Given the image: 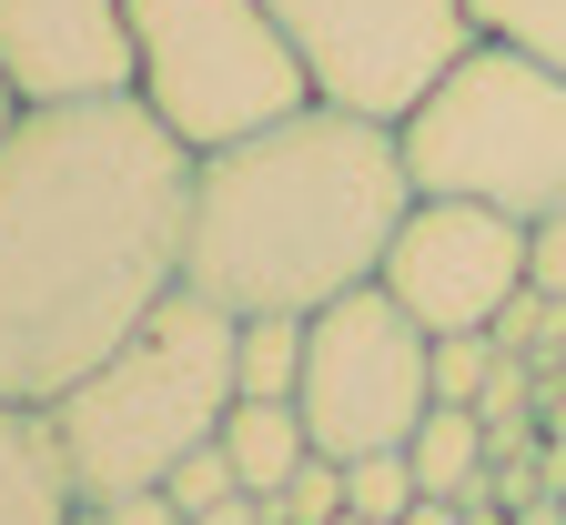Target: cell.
I'll list each match as a JSON object with an SVG mask.
<instances>
[{"label":"cell","mask_w":566,"mask_h":525,"mask_svg":"<svg viewBox=\"0 0 566 525\" xmlns=\"http://www.w3.org/2000/svg\"><path fill=\"white\" fill-rule=\"evenodd\" d=\"M192 153L122 102H51L0 141V405H61L182 293Z\"/></svg>","instance_id":"6da1fadb"},{"label":"cell","mask_w":566,"mask_h":525,"mask_svg":"<svg viewBox=\"0 0 566 525\" xmlns=\"http://www.w3.org/2000/svg\"><path fill=\"white\" fill-rule=\"evenodd\" d=\"M415 212V172L395 122L304 102L253 141L192 162V233L182 293L223 314H324L385 283V243Z\"/></svg>","instance_id":"7a4b0ae2"},{"label":"cell","mask_w":566,"mask_h":525,"mask_svg":"<svg viewBox=\"0 0 566 525\" xmlns=\"http://www.w3.org/2000/svg\"><path fill=\"white\" fill-rule=\"evenodd\" d=\"M233 405H243L233 395V314L202 304V293H172L132 344H112L82 385L51 405V424L71 444L82 495L112 505V495L163 485L192 444H212Z\"/></svg>","instance_id":"3957f363"},{"label":"cell","mask_w":566,"mask_h":525,"mask_svg":"<svg viewBox=\"0 0 566 525\" xmlns=\"http://www.w3.org/2000/svg\"><path fill=\"white\" fill-rule=\"evenodd\" d=\"M395 141H405L415 192L546 222L566 202V71H546V61L506 51V41H475L395 122Z\"/></svg>","instance_id":"277c9868"},{"label":"cell","mask_w":566,"mask_h":525,"mask_svg":"<svg viewBox=\"0 0 566 525\" xmlns=\"http://www.w3.org/2000/svg\"><path fill=\"white\" fill-rule=\"evenodd\" d=\"M132 92L192 162L314 102L273 0H132Z\"/></svg>","instance_id":"5b68a950"},{"label":"cell","mask_w":566,"mask_h":525,"mask_svg":"<svg viewBox=\"0 0 566 525\" xmlns=\"http://www.w3.org/2000/svg\"><path fill=\"white\" fill-rule=\"evenodd\" d=\"M304 434L314 455H395L436 405V334H424L385 283L304 314Z\"/></svg>","instance_id":"8992f818"},{"label":"cell","mask_w":566,"mask_h":525,"mask_svg":"<svg viewBox=\"0 0 566 525\" xmlns=\"http://www.w3.org/2000/svg\"><path fill=\"white\" fill-rule=\"evenodd\" d=\"M273 21L294 41L314 102L365 122H405L485 41L475 0H273Z\"/></svg>","instance_id":"52a82bcc"},{"label":"cell","mask_w":566,"mask_h":525,"mask_svg":"<svg viewBox=\"0 0 566 525\" xmlns=\"http://www.w3.org/2000/svg\"><path fill=\"white\" fill-rule=\"evenodd\" d=\"M536 283V222L415 192L405 233L385 243V293L424 334H495V314Z\"/></svg>","instance_id":"ba28073f"},{"label":"cell","mask_w":566,"mask_h":525,"mask_svg":"<svg viewBox=\"0 0 566 525\" xmlns=\"http://www.w3.org/2000/svg\"><path fill=\"white\" fill-rule=\"evenodd\" d=\"M0 71L21 112L132 92V0H0Z\"/></svg>","instance_id":"9c48e42d"},{"label":"cell","mask_w":566,"mask_h":525,"mask_svg":"<svg viewBox=\"0 0 566 525\" xmlns=\"http://www.w3.org/2000/svg\"><path fill=\"white\" fill-rule=\"evenodd\" d=\"M92 495L71 475L51 405H0V525H71Z\"/></svg>","instance_id":"30bf717a"},{"label":"cell","mask_w":566,"mask_h":525,"mask_svg":"<svg viewBox=\"0 0 566 525\" xmlns=\"http://www.w3.org/2000/svg\"><path fill=\"white\" fill-rule=\"evenodd\" d=\"M405 465L446 505H495V434L475 405H424V424L405 434Z\"/></svg>","instance_id":"8fae6325"},{"label":"cell","mask_w":566,"mask_h":525,"mask_svg":"<svg viewBox=\"0 0 566 525\" xmlns=\"http://www.w3.org/2000/svg\"><path fill=\"white\" fill-rule=\"evenodd\" d=\"M223 455H233L243 495H283V485L304 475V455H314L304 405H233L223 414Z\"/></svg>","instance_id":"7c38bea8"},{"label":"cell","mask_w":566,"mask_h":525,"mask_svg":"<svg viewBox=\"0 0 566 525\" xmlns=\"http://www.w3.org/2000/svg\"><path fill=\"white\" fill-rule=\"evenodd\" d=\"M233 395L243 405L304 395V314H233Z\"/></svg>","instance_id":"4fadbf2b"},{"label":"cell","mask_w":566,"mask_h":525,"mask_svg":"<svg viewBox=\"0 0 566 525\" xmlns=\"http://www.w3.org/2000/svg\"><path fill=\"white\" fill-rule=\"evenodd\" d=\"M475 31L546 61V71H566V0H475Z\"/></svg>","instance_id":"5bb4252c"},{"label":"cell","mask_w":566,"mask_h":525,"mask_svg":"<svg viewBox=\"0 0 566 525\" xmlns=\"http://www.w3.org/2000/svg\"><path fill=\"white\" fill-rule=\"evenodd\" d=\"M415 495H424V485H415V465H405V444H395V455H354V465H344V505L375 515V525H405Z\"/></svg>","instance_id":"9a60e30c"},{"label":"cell","mask_w":566,"mask_h":525,"mask_svg":"<svg viewBox=\"0 0 566 525\" xmlns=\"http://www.w3.org/2000/svg\"><path fill=\"white\" fill-rule=\"evenodd\" d=\"M495 374H506L495 334H436V405H485Z\"/></svg>","instance_id":"2e32d148"},{"label":"cell","mask_w":566,"mask_h":525,"mask_svg":"<svg viewBox=\"0 0 566 525\" xmlns=\"http://www.w3.org/2000/svg\"><path fill=\"white\" fill-rule=\"evenodd\" d=\"M263 505H273V525H334L344 515V455H304V475Z\"/></svg>","instance_id":"e0dca14e"},{"label":"cell","mask_w":566,"mask_h":525,"mask_svg":"<svg viewBox=\"0 0 566 525\" xmlns=\"http://www.w3.org/2000/svg\"><path fill=\"white\" fill-rule=\"evenodd\" d=\"M163 495L182 505V515H202V505H223V495H243V475H233V455H223V434L212 444H192V455L163 475Z\"/></svg>","instance_id":"ac0fdd59"},{"label":"cell","mask_w":566,"mask_h":525,"mask_svg":"<svg viewBox=\"0 0 566 525\" xmlns=\"http://www.w3.org/2000/svg\"><path fill=\"white\" fill-rule=\"evenodd\" d=\"M102 515H112V525H192V515H182V505H172L163 485H142V495H112Z\"/></svg>","instance_id":"d6986e66"},{"label":"cell","mask_w":566,"mask_h":525,"mask_svg":"<svg viewBox=\"0 0 566 525\" xmlns=\"http://www.w3.org/2000/svg\"><path fill=\"white\" fill-rule=\"evenodd\" d=\"M536 283H546V293H566V202L536 222Z\"/></svg>","instance_id":"ffe728a7"},{"label":"cell","mask_w":566,"mask_h":525,"mask_svg":"<svg viewBox=\"0 0 566 525\" xmlns=\"http://www.w3.org/2000/svg\"><path fill=\"white\" fill-rule=\"evenodd\" d=\"M192 525H273V505L263 495H223V505H202Z\"/></svg>","instance_id":"44dd1931"},{"label":"cell","mask_w":566,"mask_h":525,"mask_svg":"<svg viewBox=\"0 0 566 525\" xmlns=\"http://www.w3.org/2000/svg\"><path fill=\"white\" fill-rule=\"evenodd\" d=\"M506 525H566V495H526V505H516Z\"/></svg>","instance_id":"7402d4cb"},{"label":"cell","mask_w":566,"mask_h":525,"mask_svg":"<svg viewBox=\"0 0 566 525\" xmlns=\"http://www.w3.org/2000/svg\"><path fill=\"white\" fill-rule=\"evenodd\" d=\"M405 525H465V505H446V495H415V515Z\"/></svg>","instance_id":"603a6c76"},{"label":"cell","mask_w":566,"mask_h":525,"mask_svg":"<svg viewBox=\"0 0 566 525\" xmlns=\"http://www.w3.org/2000/svg\"><path fill=\"white\" fill-rule=\"evenodd\" d=\"M11 122H21V92H11V71H0V141H11Z\"/></svg>","instance_id":"cb8c5ba5"},{"label":"cell","mask_w":566,"mask_h":525,"mask_svg":"<svg viewBox=\"0 0 566 525\" xmlns=\"http://www.w3.org/2000/svg\"><path fill=\"white\" fill-rule=\"evenodd\" d=\"M71 525H112V515H102V505H82V515H71Z\"/></svg>","instance_id":"d4e9b609"},{"label":"cell","mask_w":566,"mask_h":525,"mask_svg":"<svg viewBox=\"0 0 566 525\" xmlns=\"http://www.w3.org/2000/svg\"><path fill=\"white\" fill-rule=\"evenodd\" d=\"M334 525H375V515H354V505H344V515H334Z\"/></svg>","instance_id":"484cf974"}]
</instances>
